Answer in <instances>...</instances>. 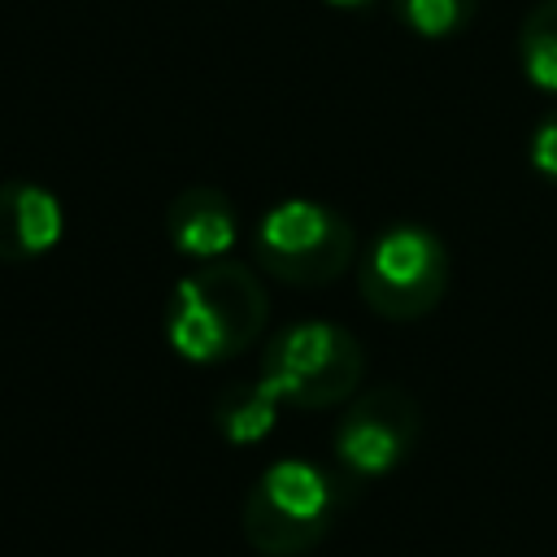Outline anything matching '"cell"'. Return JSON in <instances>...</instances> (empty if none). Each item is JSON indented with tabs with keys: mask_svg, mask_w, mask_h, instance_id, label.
Here are the masks:
<instances>
[{
	"mask_svg": "<svg viewBox=\"0 0 557 557\" xmlns=\"http://www.w3.org/2000/svg\"><path fill=\"white\" fill-rule=\"evenodd\" d=\"M418 435H422V409L413 392L400 383H379L352 396V405L335 422L331 453L335 466L352 479H387L409 461Z\"/></svg>",
	"mask_w": 557,
	"mask_h": 557,
	"instance_id": "cell-6",
	"label": "cell"
},
{
	"mask_svg": "<svg viewBox=\"0 0 557 557\" xmlns=\"http://www.w3.org/2000/svg\"><path fill=\"white\" fill-rule=\"evenodd\" d=\"M270 318V296L244 261H205L174 283L161 331L165 344L191 366H218L257 344Z\"/></svg>",
	"mask_w": 557,
	"mask_h": 557,
	"instance_id": "cell-1",
	"label": "cell"
},
{
	"mask_svg": "<svg viewBox=\"0 0 557 557\" xmlns=\"http://www.w3.org/2000/svg\"><path fill=\"white\" fill-rule=\"evenodd\" d=\"M65 209L61 200L35 178H4L0 183V261L22 265L61 244Z\"/></svg>",
	"mask_w": 557,
	"mask_h": 557,
	"instance_id": "cell-7",
	"label": "cell"
},
{
	"mask_svg": "<svg viewBox=\"0 0 557 557\" xmlns=\"http://www.w3.org/2000/svg\"><path fill=\"white\" fill-rule=\"evenodd\" d=\"M335 513H339L335 474L305 457H283L252 479L239 509V527L248 548L261 557H305L331 535Z\"/></svg>",
	"mask_w": 557,
	"mask_h": 557,
	"instance_id": "cell-2",
	"label": "cell"
},
{
	"mask_svg": "<svg viewBox=\"0 0 557 557\" xmlns=\"http://www.w3.org/2000/svg\"><path fill=\"white\" fill-rule=\"evenodd\" d=\"M274 418H278V396L257 379V383H244V387H226L213 405V426L222 431V440L231 444H257L274 431Z\"/></svg>",
	"mask_w": 557,
	"mask_h": 557,
	"instance_id": "cell-9",
	"label": "cell"
},
{
	"mask_svg": "<svg viewBox=\"0 0 557 557\" xmlns=\"http://www.w3.org/2000/svg\"><path fill=\"white\" fill-rule=\"evenodd\" d=\"M235 231L239 222H235L231 196L209 183L183 187L165 209V235L191 261H222L235 244Z\"/></svg>",
	"mask_w": 557,
	"mask_h": 557,
	"instance_id": "cell-8",
	"label": "cell"
},
{
	"mask_svg": "<svg viewBox=\"0 0 557 557\" xmlns=\"http://www.w3.org/2000/svg\"><path fill=\"white\" fill-rule=\"evenodd\" d=\"M252 257L278 283L326 287L352 265L357 231L339 209L309 196H292L261 213L252 231Z\"/></svg>",
	"mask_w": 557,
	"mask_h": 557,
	"instance_id": "cell-4",
	"label": "cell"
},
{
	"mask_svg": "<svg viewBox=\"0 0 557 557\" xmlns=\"http://www.w3.org/2000/svg\"><path fill=\"white\" fill-rule=\"evenodd\" d=\"M392 13L418 39H453L474 22L479 0H392Z\"/></svg>",
	"mask_w": 557,
	"mask_h": 557,
	"instance_id": "cell-11",
	"label": "cell"
},
{
	"mask_svg": "<svg viewBox=\"0 0 557 557\" xmlns=\"http://www.w3.org/2000/svg\"><path fill=\"white\" fill-rule=\"evenodd\" d=\"M527 161L540 178L557 183V104L548 113H540V122L531 126V139H527Z\"/></svg>",
	"mask_w": 557,
	"mask_h": 557,
	"instance_id": "cell-12",
	"label": "cell"
},
{
	"mask_svg": "<svg viewBox=\"0 0 557 557\" xmlns=\"http://www.w3.org/2000/svg\"><path fill=\"white\" fill-rule=\"evenodd\" d=\"M448 248L422 222H396L379 231L357 265V292L370 313L387 322H418L426 318L448 292Z\"/></svg>",
	"mask_w": 557,
	"mask_h": 557,
	"instance_id": "cell-5",
	"label": "cell"
},
{
	"mask_svg": "<svg viewBox=\"0 0 557 557\" xmlns=\"http://www.w3.org/2000/svg\"><path fill=\"white\" fill-rule=\"evenodd\" d=\"M257 379L278 396V405L331 409L357 396L366 379V348L335 322H292L261 348Z\"/></svg>",
	"mask_w": 557,
	"mask_h": 557,
	"instance_id": "cell-3",
	"label": "cell"
},
{
	"mask_svg": "<svg viewBox=\"0 0 557 557\" xmlns=\"http://www.w3.org/2000/svg\"><path fill=\"white\" fill-rule=\"evenodd\" d=\"M518 61L531 87L557 96V0H535L518 26Z\"/></svg>",
	"mask_w": 557,
	"mask_h": 557,
	"instance_id": "cell-10",
	"label": "cell"
},
{
	"mask_svg": "<svg viewBox=\"0 0 557 557\" xmlns=\"http://www.w3.org/2000/svg\"><path fill=\"white\" fill-rule=\"evenodd\" d=\"M326 4H335V9H357V4H370V0H326Z\"/></svg>",
	"mask_w": 557,
	"mask_h": 557,
	"instance_id": "cell-13",
	"label": "cell"
}]
</instances>
